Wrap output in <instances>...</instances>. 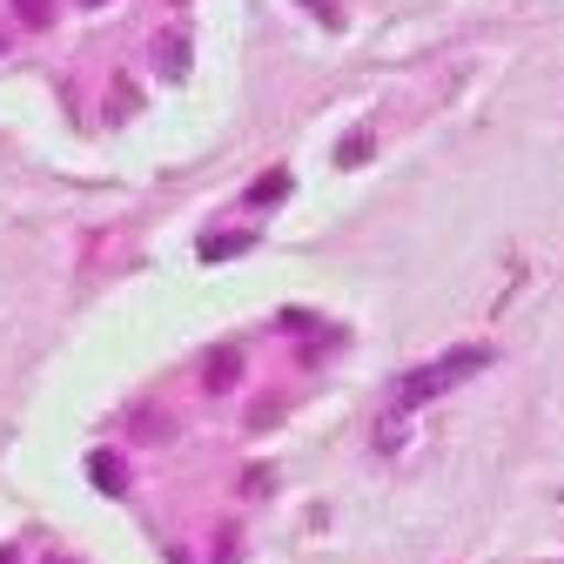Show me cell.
<instances>
[{
	"mask_svg": "<svg viewBox=\"0 0 564 564\" xmlns=\"http://www.w3.org/2000/svg\"><path fill=\"white\" fill-rule=\"evenodd\" d=\"M88 8H101V0H88Z\"/></svg>",
	"mask_w": 564,
	"mask_h": 564,
	"instance_id": "obj_13",
	"label": "cell"
},
{
	"mask_svg": "<svg viewBox=\"0 0 564 564\" xmlns=\"http://www.w3.org/2000/svg\"><path fill=\"white\" fill-rule=\"evenodd\" d=\"M0 564H21V557H14V551H8V544H0Z\"/></svg>",
	"mask_w": 564,
	"mask_h": 564,
	"instance_id": "obj_10",
	"label": "cell"
},
{
	"mask_svg": "<svg viewBox=\"0 0 564 564\" xmlns=\"http://www.w3.org/2000/svg\"><path fill=\"white\" fill-rule=\"evenodd\" d=\"M14 21H21V28H41V34H47V21H54V0H14Z\"/></svg>",
	"mask_w": 564,
	"mask_h": 564,
	"instance_id": "obj_6",
	"label": "cell"
},
{
	"mask_svg": "<svg viewBox=\"0 0 564 564\" xmlns=\"http://www.w3.org/2000/svg\"><path fill=\"white\" fill-rule=\"evenodd\" d=\"M0 54H8V28H0Z\"/></svg>",
	"mask_w": 564,
	"mask_h": 564,
	"instance_id": "obj_11",
	"label": "cell"
},
{
	"mask_svg": "<svg viewBox=\"0 0 564 564\" xmlns=\"http://www.w3.org/2000/svg\"><path fill=\"white\" fill-rule=\"evenodd\" d=\"M188 61H195V47H188V34L182 28H169V34H155V75L175 88V82H188Z\"/></svg>",
	"mask_w": 564,
	"mask_h": 564,
	"instance_id": "obj_2",
	"label": "cell"
},
{
	"mask_svg": "<svg viewBox=\"0 0 564 564\" xmlns=\"http://www.w3.org/2000/svg\"><path fill=\"white\" fill-rule=\"evenodd\" d=\"M303 8H310L323 28H343V8H336V0H303Z\"/></svg>",
	"mask_w": 564,
	"mask_h": 564,
	"instance_id": "obj_9",
	"label": "cell"
},
{
	"mask_svg": "<svg viewBox=\"0 0 564 564\" xmlns=\"http://www.w3.org/2000/svg\"><path fill=\"white\" fill-rule=\"evenodd\" d=\"M242 249H256V242H249V236H208V242H202L208 262H229V256H242Z\"/></svg>",
	"mask_w": 564,
	"mask_h": 564,
	"instance_id": "obj_7",
	"label": "cell"
},
{
	"mask_svg": "<svg viewBox=\"0 0 564 564\" xmlns=\"http://www.w3.org/2000/svg\"><path fill=\"white\" fill-rule=\"evenodd\" d=\"M484 364H490V349H484V343H457V349H444L437 364H423V370H410V377L397 383V397H390V416H410V410H423V403L451 397V390H457V383H470Z\"/></svg>",
	"mask_w": 564,
	"mask_h": 564,
	"instance_id": "obj_1",
	"label": "cell"
},
{
	"mask_svg": "<svg viewBox=\"0 0 564 564\" xmlns=\"http://www.w3.org/2000/svg\"><path fill=\"white\" fill-rule=\"evenodd\" d=\"M88 477L108 490V498H121V490H128V470H121L115 457H88Z\"/></svg>",
	"mask_w": 564,
	"mask_h": 564,
	"instance_id": "obj_5",
	"label": "cell"
},
{
	"mask_svg": "<svg viewBox=\"0 0 564 564\" xmlns=\"http://www.w3.org/2000/svg\"><path fill=\"white\" fill-rule=\"evenodd\" d=\"M54 564H75V557H54Z\"/></svg>",
	"mask_w": 564,
	"mask_h": 564,
	"instance_id": "obj_12",
	"label": "cell"
},
{
	"mask_svg": "<svg viewBox=\"0 0 564 564\" xmlns=\"http://www.w3.org/2000/svg\"><path fill=\"white\" fill-rule=\"evenodd\" d=\"M202 383H208V397H229V390L242 383V357H236V349H216V357H208V370H202Z\"/></svg>",
	"mask_w": 564,
	"mask_h": 564,
	"instance_id": "obj_3",
	"label": "cell"
},
{
	"mask_svg": "<svg viewBox=\"0 0 564 564\" xmlns=\"http://www.w3.org/2000/svg\"><path fill=\"white\" fill-rule=\"evenodd\" d=\"M364 155H370V134H349V141H343V149H336V162H343V169H357Z\"/></svg>",
	"mask_w": 564,
	"mask_h": 564,
	"instance_id": "obj_8",
	"label": "cell"
},
{
	"mask_svg": "<svg viewBox=\"0 0 564 564\" xmlns=\"http://www.w3.org/2000/svg\"><path fill=\"white\" fill-rule=\"evenodd\" d=\"M282 195H290V169H269V175L249 182V208H275Z\"/></svg>",
	"mask_w": 564,
	"mask_h": 564,
	"instance_id": "obj_4",
	"label": "cell"
}]
</instances>
